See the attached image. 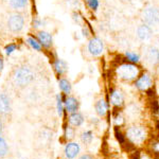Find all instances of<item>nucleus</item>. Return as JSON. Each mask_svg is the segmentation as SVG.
<instances>
[{
    "label": "nucleus",
    "instance_id": "nucleus-19",
    "mask_svg": "<svg viewBox=\"0 0 159 159\" xmlns=\"http://www.w3.org/2000/svg\"><path fill=\"white\" fill-rule=\"evenodd\" d=\"M58 85H60L61 90L63 91L65 94H69L71 92V89H72L71 88V84L67 79H65V78L60 79V81H58Z\"/></svg>",
    "mask_w": 159,
    "mask_h": 159
},
{
    "label": "nucleus",
    "instance_id": "nucleus-11",
    "mask_svg": "<svg viewBox=\"0 0 159 159\" xmlns=\"http://www.w3.org/2000/svg\"><path fill=\"white\" fill-rule=\"evenodd\" d=\"M136 33H137L138 38H139L140 40H142V42H145V40L151 39L152 36H153L152 28L148 27V25H145V24L140 25L139 27L137 28V31H136Z\"/></svg>",
    "mask_w": 159,
    "mask_h": 159
},
{
    "label": "nucleus",
    "instance_id": "nucleus-9",
    "mask_svg": "<svg viewBox=\"0 0 159 159\" xmlns=\"http://www.w3.org/2000/svg\"><path fill=\"white\" fill-rule=\"evenodd\" d=\"M135 86L137 87L139 90L141 91H145L148 89H150L153 86V81L152 78L148 75V73H144L142 75L138 76L137 80L135 82Z\"/></svg>",
    "mask_w": 159,
    "mask_h": 159
},
{
    "label": "nucleus",
    "instance_id": "nucleus-15",
    "mask_svg": "<svg viewBox=\"0 0 159 159\" xmlns=\"http://www.w3.org/2000/svg\"><path fill=\"white\" fill-rule=\"evenodd\" d=\"M80 153V145L75 142H69L65 147V155L68 159H74Z\"/></svg>",
    "mask_w": 159,
    "mask_h": 159
},
{
    "label": "nucleus",
    "instance_id": "nucleus-12",
    "mask_svg": "<svg viewBox=\"0 0 159 159\" xmlns=\"http://www.w3.org/2000/svg\"><path fill=\"white\" fill-rule=\"evenodd\" d=\"M80 106L79 101L76 100L74 97L72 96H67L64 101V107H65L66 111L69 112V114H72V112L78 111Z\"/></svg>",
    "mask_w": 159,
    "mask_h": 159
},
{
    "label": "nucleus",
    "instance_id": "nucleus-20",
    "mask_svg": "<svg viewBox=\"0 0 159 159\" xmlns=\"http://www.w3.org/2000/svg\"><path fill=\"white\" fill-rule=\"evenodd\" d=\"M125 57L129 61V63L132 64H138L140 61V55L138 53L132 52V51H126L125 52Z\"/></svg>",
    "mask_w": 159,
    "mask_h": 159
},
{
    "label": "nucleus",
    "instance_id": "nucleus-22",
    "mask_svg": "<svg viewBox=\"0 0 159 159\" xmlns=\"http://www.w3.org/2000/svg\"><path fill=\"white\" fill-rule=\"evenodd\" d=\"M9 152V148L6 142V140L0 136V157H4Z\"/></svg>",
    "mask_w": 159,
    "mask_h": 159
},
{
    "label": "nucleus",
    "instance_id": "nucleus-36",
    "mask_svg": "<svg viewBox=\"0 0 159 159\" xmlns=\"http://www.w3.org/2000/svg\"><path fill=\"white\" fill-rule=\"evenodd\" d=\"M134 159H138V158H134Z\"/></svg>",
    "mask_w": 159,
    "mask_h": 159
},
{
    "label": "nucleus",
    "instance_id": "nucleus-6",
    "mask_svg": "<svg viewBox=\"0 0 159 159\" xmlns=\"http://www.w3.org/2000/svg\"><path fill=\"white\" fill-rule=\"evenodd\" d=\"M7 12L25 13L29 7V0H3Z\"/></svg>",
    "mask_w": 159,
    "mask_h": 159
},
{
    "label": "nucleus",
    "instance_id": "nucleus-2",
    "mask_svg": "<svg viewBox=\"0 0 159 159\" xmlns=\"http://www.w3.org/2000/svg\"><path fill=\"white\" fill-rule=\"evenodd\" d=\"M4 25L9 32L14 34L21 32L25 27V13L7 12L4 18Z\"/></svg>",
    "mask_w": 159,
    "mask_h": 159
},
{
    "label": "nucleus",
    "instance_id": "nucleus-10",
    "mask_svg": "<svg viewBox=\"0 0 159 159\" xmlns=\"http://www.w3.org/2000/svg\"><path fill=\"white\" fill-rule=\"evenodd\" d=\"M36 38L43 46V48L46 49H50L53 45V39L50 33L46 32V31H38L36 33Z\"/></svg>",
    "mask_w": 159,
    "mask_h": 159
},
{
    "label": "nucleus",
    "instance_id": "nucleus-3",
    "mask_svg": "<svg viewBox=\"0 0 159 159\" xmlns=\"http://www.w3.org/2000/svg\"><path fill=\"white\" fill-rule=\"evenodd\" d=\"M116 72L119 79L126 82H130V81H134V80H136L139 76L140 69L136 64L124 63L117 68Z\"/></svg>",
    "mask_w": 159,
    "mask_h": 159
},
{
    "label": "nucleus",
    "instance_id": "nucleus-35",
    "mask_svg": "<svg viewBox=\"0 0 159 159\" xmlns=\"http://www.w3.org/2000/svg\"><path fill=\"white\" fill-rule=\"evenodd\" d=\"M123 1H129V0H123Z\"/></svg>",
    "mask_w": 159,
    "mask_h": 159
},
{
    "label": "nucleus",
    "instance_id": "nucleus-17",
    "mask_svg": "<svg viewBox=\"0 0 159 159\" xmlns=\"http://www.w3.org/2000/svg\"><path fill=\"white\" fill-rule=\"evenodd\" d=\"M68 120H69V124H70L71 126L78 127V126H80V125L83 124L84 117H83V115H82L81 112L75 111V112H72V114H70V116H69Z\"/></svg>",
    "mask_w": 159,
    "mask_h": 159
},
{
    "label": "nucleus",
    "instance_id": "nucleus-31",
    "mask_svg": "<svg viewBox=\"0 0 159 159\" xmlns=\"http://www.w3.org/2000/svg\"><path fill=\"white\" fill-rule=\"evenodd\" d=\"M83 33H84V36H86V37L89 36V31H88V28H87L86 25L83 28Z\"/></svg>",
    "mask_w": 159,
    "mask_h": 159
},
{
    "label": "nucleus",
    "instance_id": "nucleus-7",
    "mask_svg": "<svg viewBox=\"0 0 159 159\" xmlns=\"http://www.w3.org/2000/svg\"><path fill=\"white\" fill-rule=\"evenodd\" d=\"M87 49H88L89 53L93 56H99L100 54H102L104 49V46L102 40L99 37H92L88 43L87 46Z\"/></svg>",
    "mask_w": 159,
    "mask_h": 159
},
{
    "label": "nucleus",
    "instance_id": "nucleus-18",
    "mask_svg": "<svg viewBox=\"0 0 159 159\" xmlns=\"http://www.w3.org/2000/svg\"><path fill=\"white\" fill-rule=\"evenodd\" d=\"M107 110H108V106L107 103L104 99H100L98 102L96 103V111L100 117H104L107 114Z\"/></svg>",
    "mask_w": 159,
    "mask_h": 159
},
{
    "label": "nucleus",
    "instance_id": "nucleus-16",
    "mask_svg": "<svg viewBox=\"0 0 159 159\" xmlns=\"http://www.w3.org/2000/svg\"><path fill=\"white\" fill-rule=\"evenodd\" d=\"M110 102L114 106L121 107L124 103V97L123 93L120 90H114L110 94Z\"/></svg>",
    "mask_w": 159,
    "mask_h": 159
},
{
    "label": "nucleus",
    "instance_id": "nucleus-23",
    "mask_svg": "<svg viewBox=\"0 0 159 159\" xmlns=\"http://www.w3.org/2000/svg\"><path fill=\"white\" fill-rule=\"evenodd\" d=\"M74 135H75V132H74V129L71 125H68L65 129V138L67 140H71L74 138Z\"/></svg>",
    "mask_w": 159,
    "mask_h": 159
},
{
    "label": "nucleus",
    "instance_id": "nucleus-4",
    "mask_svg": "<svg viewBox=\"0 0 159 159\" xmlns=\"http://www.w3.org/2000/svg\"><path fill=\"white\" fill-rule=\"evenodd\" d=\"M143 24L148 25V27H158L159 25V9L156 7L150 6L147 7L141 14Z\"/></svg>",
    "mask_w": 159,
    "mask_h": 159
},
{
    "label": "nucleus",
    "instance_id": "nucleus-33",
    "mask_svg": "<svg viewBox=\"0 0 159 159\" xmlns=\"http://www.w3.org/2000/svg\"><path fill=\"white\" fill-rule=\"evenodd\" d=\"M2 130H3V123H2L1 117H0V136L2 135Z\"/></svg>",
    "mask_w": 159,
    "mask_h": 159
},
{
    "label": "nucleus",
    "instance_id": "nucleus-8",
    "mask_svg": "<svg viewBox=\"0 0 159 159\" xmlns=\"http://www.w3.org/2000/svg\"><path fill=\"white\" fill-rule=\"evenodd\" d=\"M12 111V103L10 97L0 93V117H7Z\"/></svg>",
    "mask_w": 159,
    "mask_h": 159
},
{
    "label": "nucleus",
    "instance_id": "nucleus-13",
    "mask_svg": "<svg viewBox=\"0 0 159 159\" xmlns=\"http://www.w3.org/2000/svg\"><path fill=\"white\" fill-rule=\"evenodd\" d=\"M145 60L151 65H157L159 63V50L155 47H148L145 51Z\"/></svg>",
    "mask_w": 159,
    "mask_h": 159
},
{
    "label": "nucleus",
    "instance_id": "nucleus-14",
    "mask_svg": "<svg viewBox=\"0 0 159 159\" xmlns=\"http://www.w3.org/2000/svg\"><path fill=\"white\" fill-rule=\"evenodd\" d=\"M53 70L57 76H63L67 72L68 66L65 61L61 60V58H55V61H53Z\"/></svg>",
    "mask_w": 159,
    "mask_h": 159
},
{
    "label": "nucleus",
    "instance_id": "nucleus-27",
    "mask_svg": "<svg viewBox=\"0 0 159 159\" xmlns=\"http://www.w3.org/2000/svg\"><path fill=\"white\" fill-rule=\"evenodd\" d=\"M115 134H116V137H117V139L119 140V142L123 144V143L125 142V139H124V137H123L122 133L120 132V130L118 129H116V132H115Z\"/></svg>",
    "mask_w": 159,
    "mask_h": 159
},
{
    "label": "nucleus",
    "instance_id": "nucleus-34",
    "mask_svg": "<svg viewBox=\"0 0 159 159\" xmlns=\"http://www.w3.org/2000/svg\"><path fill=\"white\" fill-rule=\"evenodd\" d=\"M141 159H151V158H148V156H143V157H142V158H141Z\"/></svg>",
    "mask_w": 159,
    "mask_h": 159
},
{
    "label": "nucleus",
    "instance_id": "nucleus-21",
    "mask_svg": "<svg viewBox=\"0 0 159 159\" xmlns=\"http://www.w3.org/2000/svg\"><path fill=\"white\" fill-rule=\"evenodd\" d=\"M27 42L31 46V48H32V49L36 50V51H38V52H42V51H43V46L40 45V43L37 40V38H35V37H28Z\"/></svg>",
    "mask_w": 159,
    "mask_h": 159
},
{
    "label": "nucleus",
    "instance_id": "nucleus-26",
    "mask_svg": "<svg viewBox=\"0 0 159 159\" xmlns=\"http://www.w3.org/2000/svg\"><path fill=\"white\" fill-rule=\"evenodd\" d=\"M87 6L89 7V9L93 10V11H97L99 7V0H86Z\"/></svg>",
    "mask_w": 159,
    "mask_h": 159
},
{
    "label": "nucleus",
    "instance_id": "nucleus-30",
    "mask_svg": "<svg viewBox=\"0 0 159 159\" xmlns=\"http://www.w3.org/2000/svg\"><path fill=\"white\" fill-rule=\"evenodd\" d=\"M79 159H93V157L89 154H85V155H82Z\"/></svg>",
    "mask_w": 159,
    "mask_h": 159
},
{
    "label": "nucleus",
    "instance_id": "nucleus-1",
    "mask_svg": "<svg viewBox=\"0 0 159 159\" xmlns=\"http://www.w3.org/2000/svg\"><path fill=\"white\" fill-rule=\"evenodd\" d=\"M35 74L29 66L21 65L14 68L11 72V82L15 87L22 89L34 81Z\"/></svg>",
    "mask_w": 159,
    "mask_h": 159
},
{
    "label": "nucleus",
    "instance_id": "nucleus-25",
    "mask_svg": "<svg viewBox=\"0 0 159 159\" xmlns=\"http://www.w3.org/2000/svg\"><path fill=\"white\" fill-rule=\"evenodd\" d=\"M56 102H57V112L60 116H61L64 111V102H63V100H61V97L60 94L56 97Z\"/></svg>",
    "mask_w": 159,
    "mask_h": 159
},
{
    "label": "nucleus",
    "instance_id": "nucleus-28",
    "mask_svg": "<svg viewBox=\"0 0 159 159\" xmlns=\"http://www.w3.org/2000/svg\"><path fill=\"white\" fill-rule=\"evenodd\" d=\"M16 45H14V43H11V45H9V46H7L6 47V51H7V54H11L12 52H14L15 50H16Z\"/></svg>",
    "mask_w": 159,
    "mask_h": 159
},
{
    "label": "nucleus",
    "instance_id": "nucleus-29",
    "mask_svg": "<svg viewBox=\"0 0 159 159\" xmlns=\"http://www.w3.org/2000/svg\"><path fill=\"white\" fill-rule=\"evenodd\" d=\"M115 123H116V125H121L123 123V118L121 116H117L115 118Z\"/></svg>",
    "mask_w": 159,
    "mask_h": 159
},
{
    "label": "nucleus",
    "instance_id": "nucleus-5",
    "mask_svg": "<svg viewBox=\"0 0 159 159\" xmlns=\"http://www.w3.org/2000/svg\"><path fill=\"white\" fill-rule=\"evenodd\" d=\"M127 139L134 144H141L147 138V133L141 126H132L126 130Z\"/></svg>",
    "mask_w": 159,
    "mask_h": 159
},
{
    "label": "nucleus",
    "instance_id": "nucleus-24",
    "mask_svg": "<svg viewBox=\"0 0 159 159\" xmlns=\"http://www.w3.org/2000/svg\"><path fill=\"white\" fill-rule=\"evenodd\" d=\"M92 138H93V136H92V133L91 132H85L83 133L81 136V139L83 141L84 143H90L92 141Z\"/></svg>",
    "mask_w": 159,
    "mask_h": 159
},
{
    "label": "nucleus",
    "instance_id": "nucleus-32",
    "mask_svg": "<svg viewBox=\"0 0 159 159\" xmlns=\"http://www.w3.org/2000/svg\"><path fill=\"white\" fill-rule=\"evenodd\" d=\"M2 69H3V57H2V55L0 54V73H1Z\"/></svg>",
    "mask_w": 159,
    "mask_h": 159
}]
</instances>
